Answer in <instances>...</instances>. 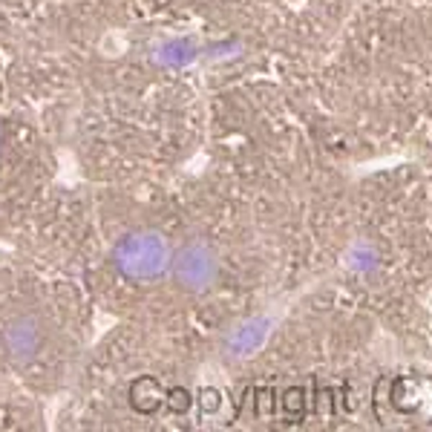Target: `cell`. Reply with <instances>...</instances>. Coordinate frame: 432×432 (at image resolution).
I'll use <instances>...</instances> for the list:
<instances>
[{"label": "cell", "instance_id": "obj_1", "mask_svg": "<svg viewBox=\"0 0 432 432\" xmlns=\"http://www.w3.org/2000/svg\"><path fill=\"white\" fill-rule=\"evenodd\" d=\"M115 268L135 282H150L165 277V271L173 262V254L168 248V242L159 234L141 231V234H130L115 245Z\"/></svg>", "mask_w": 432, "mask_h": 432}, {"label": "cell", "instance_id": "obj_2", "mask_svg": "<svg viewBox=\"0 0 432 432\" xmlns=\"http://www.w3.org/2000/svg\"><path fill=\"white\" fill-rule=\"evenodd\" d=\"M173 274L176 279L190 288V292H207V288L216 282V274H220V262H216L213 251L202 242H193L187 248H182L173 257Z\"/></svg>", "mask_w": 432, "mask_h": 432}, {"label": "cell", "instance_id": "obj_3", "mask_svg": "<svg viewBox=\"0 0 432 432\" xmlns=\"http://www.w3.org/2000/svg\"><path fill=\"white\" fill-rule=\"evenodd\" d=\"M6 346L12 354L24 357V354H32L38 349V329L29 323V320H18L9 331H6Z\"/></svg>", "mask_w": 432, "mask_h": 432}]
</instances>
